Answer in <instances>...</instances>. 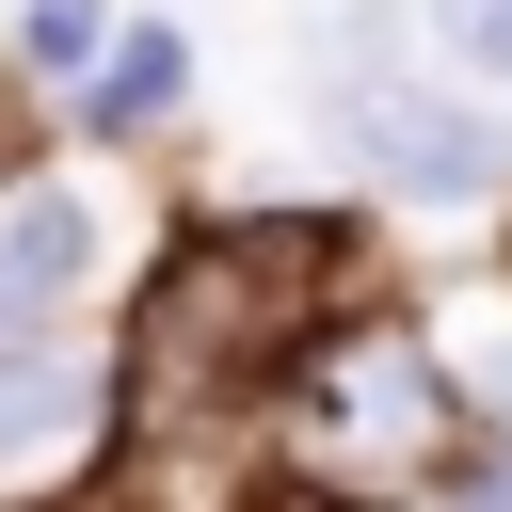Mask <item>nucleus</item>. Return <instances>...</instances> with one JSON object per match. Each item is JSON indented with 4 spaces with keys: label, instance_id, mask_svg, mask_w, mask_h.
I'll return each instance as SVG.
<instances>
[{
    "label": "nucleus",
    "instance_id": "9d476101",
    "mask_svg": "<svg viewBox=\"0 0 512 512\" xmlns=\"http://www.w3.org/2000/svg\"><path fill=\"white\" fill-rule=\"evenodd\" d=\"M256 512H320V496H256Z\"/></svg>",
    "mask_w": 512,
    "mask_h": 512
},
{
    "label": "nucleus",
    "instance_id": "f03ea898",
    "mask_svg": "<svg viewBox=\"0 0 512 512\" xmlns=\"http://www.w3.org/2000/svg\"><path fill=\"white\" fill-rule=\"evenodd\" d=\"M272 448H288V496H320V512H416L432 464L464 448V416L432 384V336L416 320H336L272 384Z\"/></svg>",
    "mask_w": 512,
    "mask_h": 512
},
{
    "label": "nucleus",
    "instance_id": "7ed1b4c3",
    "mask_svg": "<svg viewBox=\"0 0 512 512\" xmlns=\"http://www.w3.org/2000/svg\"><path fill=\"white\" fill-rule=\"evenodd\" d=\"M336 128L384 208H496L512 192V112H480L464 80H368V96H336Z\"/></svg>",
    "mask_w": 512,
    "mask_h": 512
},
{
    "label": "nucleus",
    "instance_id": "39448f33",
    "mask_svg": "<svg viewBox=\"0 0 512 512\" xmlns=\"http://www.w3.org/2000/svg\"><path fill=\"white\" fill-rule=\"evenodd\" d=\"M128 432V368L96 336H48V352H0V496L16 480H64Z\"/></svg>",
    "mask_w": 512,
    "mask_h": 512
},
{
    "label": "nucleus",
    "instance_id": "f257e3e1",
    "mask_svg": "<svg viewBox=\"0 0 512 512\" xmlns=\"http://www.w3.org/2000/svg\"><path fill=\"white\" fill-rule=\"evenodd\" d=\"M336 224H208L160 240L144 304H128V432H192V416H272V384L336 336Z\"/></svg>",
    "mask_w": 512,
    "mask_h": 512
},
{
    "label": "nucleus",
    "instance_id": "6e6552de",
    "mask_svg": "<svg viewBox=\"0 0 512 512\" xmlns=\"http://www.w3.org/2000/svg\"><path fill=\"white\" fill-rule=\"evenodd\" d=\"M96 48H112L96 0H32V16H16V64H48V80H96Z\"/></svg>",
    "mask_w": 512,
    "mask_h": 512
},
{
    "label": "nucleus",
    "instance_id": "423d86ee",
    "mask_svg": "<svg viewBox=\"0 0 512 512\" xmlns=\"http://www.w3.org/2000/svg\"><path fill=\"white\" fill-rule=\"evenodd\" d=\"M176 112H192V32H176V16H112L96 80H80V128H96V144H160Z\"/></svg>",
    "mask_w": 512,
    "mask_h": 512
},
{
    "label": "nucleus",
    "instance_id": "1a4fd4ad",
    "mask_svg": "<svg viewBox=\"0 0 512 512\" xmlns=\"http://www.w3.org/2000/svg\"><path fill=\"white\" fill-rule=\"evenodd\" d=\"M416 512H512V448H496V432H464V448L432 464V496H416Z\"/></svg>",
    "mask_w": 512,
    "mask_h": 512
},
{
    "label": "nucleus",
    "instance_id": "0eeeda50",
    "mask_svg": "<svg viewBox=\"0 0 512 512\" xmlns=\"http://www.w3.org/2000/svg\"><path fill=\"white\" fill-rule=\"evenodd\" d=\"M416 16H432V48H448V80H464V96L496 112V96H512V0H416Z\"/></svg>",
    "mask_w": 512,
    "mask_h": 512
},
{
    "label": "nucleus",
    "instance_id": "20e7f679",
    "mask_svg": "<svg viewBox=\"0 0 512 512\" xmlns=\"http://www.w3.org/2000/svg\"><path fill=\"white\" fill-rule=\"evenodd\" d=\"M96 288H112V192L64 176V160H16L0 176V352L80 336Z\"/></svg>",
    "mask_w": 512,
    "mask_h": 512
}]
</instances>
